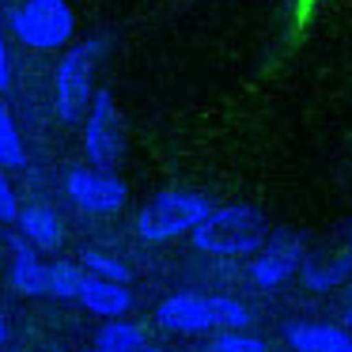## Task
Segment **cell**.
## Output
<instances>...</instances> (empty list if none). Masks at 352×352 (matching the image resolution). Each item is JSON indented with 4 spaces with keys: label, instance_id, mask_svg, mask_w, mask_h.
I'll list each match as a JSON object with an SVG mask.
<instances>
[{
    "label": "cell",
    "instance_id": "cell-13",
    "mask_svg": "<svg viewBox=\"0 0 352 352\" xmlns=\"http://www.w3.org/2000/svg\"><path fill=\"white\" fill-rule=\"evenodd\" d=\"M303 284L311 292H333V288H341L344 280H352V254L349 250H341L333 261H318V258H303Z\"/></svg>",
    "mask_w": 352,
    "mask_h": 352
},
{
    "label": "cell",
    "instance_id": "cell-3",
    "mask_svg": "<svg viewBox=\"0 0 352 352\" xmlns=\"http://www.w3.org/2000/svg\"><path fill=\"white\" fill-rule=\"evenodd\" d=\"M212 212V201L197 190H160L137 212V235L144 243H170L182 239Z\"/></svg>",
    "mask_w": 352,
    "mask_h": 352
},
{
    "label": "cell",
    "instance_id": "cell-12",
    "mask_svg": "<svg viewBox=\"0 0 352 352\" xmlns=\"http://www.w3.org/2000/svg\"><path fill=\"white\" fill-rule=\"evenodd\" d=\"M12 288L31 299L46 296V265L19 235H12Z\"/></svg>",
    "mask_w": 352,
    "mask_h": 352
},
{
    "label": "cell",
    "instance_id": "cell-22",
    "mask_svg": "<svg viewBox=\"0 0 352 352\" xmlns=\"http://www.w3.org/2000/svg\"><path fill=\"white\" fill-rule=\"evenodd\" d=\"M344 329H352V307H349V314H344Z\"/></svg>",
    "mask_w": 352,
    "mask_h": 352
},
{
    "label": "cell",
    "instance_id": "cell-19",
    "mask_svg": "<svg viewBox=\"0 0 352 352\" xmlns=\"http://www.w3.org/2000/svg\"><path fill=\"white\" fill-rule=\"evenodd\" d=\"M19 220V193L12 186L8 170H0V223H16Z\"/></svg>",
    "mask_w": 352,
    "mask_h": 352
},
{
    "label": "cell",
    "instance_id": "cell-20",
    "mask_svg": "<svg viewBox=\"0 0 352 352\" xmlns=\"http://www.w3.org/2000/svg\"><path fill=\"white\" fill-rule=\"evenodd\" d=\"M12 87V57H8V42H4V31H0V91Z\"/></svg>",
    "mask_w": 352,
    "mask_h": 352
},
{
    "label": "cell",
    "instance_id": "cell-11",
    "mask_svg": "<svg viewBox=\"0 0 352 352\" xmlns=\"http://www.w3.org/2000/svg\"><path fill=\"white\" fill-rule=\"evenodd\" d=\"M19 239L31 246L34 254H54L61 250L65 243V228H61V216L54 212L50 205H31V208H19Z\"/></svg>",
    "mask_w": 352,
    "mask_h": 352
},
{
    "label": "cell",
    "instance_id": "cell-1",
    "mask_svg": "<svg viewBox=\"0 0 352 352\" xmlns=\"http://www.w3.org/2000/svg\"><path fill=\"white\" fill-rule=\"evenodd\" d=\"M190 239L205 258H250L265 246L269 220L254 205H220L190 231Z\"/></svg>",
    "mask_w": 352,
    "mask_h": 352
},
{
    "label": "cell",
    "instance_id": "cell-9",
    "mask_svg": "<svg viewBox=\"0 0 352 352\" xmlns=\"http://www.w3.org/2000/svg\"><path fill=\"white\" fill-rule=\"evenodd\" d=\"M76 303L84 307L87 314H99L102 322H118L122 314L133 311V292L125 284H110V280H99V276H87L84 273V284L76 292Z\"/></svg>",
    "mask_w": 352,
    "mask_h": 352
},
{
    "label": "cell",
    "instance_id": "cell-8",
    "mask_svg": "<svg viewBox=\"0 0 352 352\" xmlns=\"http://www.w3.org/2000/svg\"><path fill=\"white\" fill-rule=\"evenodd\" d=\"M155 322L167 333H212L216 329V311H212V296H197V292H178V296L163 299L155 307Z\"/></svg>",
    "mask_w": 352,
    "mask_h": 352
},
{
    "label": "cell",
    "instance_id": "cell-10",
    "mask_svg": "<svg viewBox=\"0 0 352 352\" xmlns=\"http://www.w3.org/2000/svg\"><path fill=\"white\" fill-rule=\"evenodd\" d=\"M284 341L296 352H352V329L329 322H292L284 326Z\"/></svg>",
    "mask_w": 352,
    "mask_h": 352
},
{
    "label": "cell",
    "instance_id": "cell-16",
    "mask_svg": "<svg viewBox=\"0 0 352 352\" xmlns=\"http://www.w3.org/2000/svg\"><path fill=\"white\" fill-rule=\"evenodd\" d=\"M76 265L84 269L87 276H99V280H110V284H125V280H129V265L118 261L114 254H107V250H95V246L80 250Z\"/></svg>",
    "mask_w": 352,
    "mask_h": 352
},
{
    "label": "cell",
    "instance_id": "cell-24",
    "mask_svg": "<svg viewBox=\"0 0 352 352\" xmlns=\"http://www.w3.org/2000/svg\"><path fill=\"white\" fill-rule=\"evenodd\" d=\"M144 352H167V349H155V344H148V349Z\"/></svg>",
    "mask_w": 352,
    "mask_h": 352
},
{
    "label": "cell",
    "instance_id": "cell-23",
    "mask_svg": "<svg viewBox=\"0 0 352 352\" xmlns=\"http://www.w3.org/2000/svg\"><path fill=\"white\" fill-rule=\"evenodd\" d=\"M344 250H349V254H352V223H349V246H344Z\"/></svg>",
    "mask_w": 352,
    "mask_h": 352
},
{
    "label": "cell",
    "instance_id": "cell-18",
    "mask_svg": "<svg viewBox=\"0 0 352 352\" xmlns=\"http://www.w3.org/2000/svg\"><path fill=\"white\" fill-rule=\"evenodd\" d=\"M269 344L254 333H216L208 341V352H265Z\"/></svg>",
    "mask_w": 352,
    "mask_h": 352
},
{
    "label": "cell",
    "instance_id": "cell-15",
    "mask_svg": "<svg viewBox=\"0 0 352 352\" xmlns=\"http://www.w3.org/2000/svg\"><path fill=\"white\" fill-rule=\"evenodd\" d=\"M27 163V144L19 133L16 118H12L8 102L0 99V170H19Z\"/></svg>",
    "mask_w": 352,
    "mask_h": 352
},
{
    "label": "cell",
    "instance_id": "cell-5",
    "mask_svg": "<svg viewBox=\"0 0 352 352\" xmlns=\"http://www.w3.org/2000/svg\"><path fill=\"white\" fill-rule=\"evenodd\" d=\"M122 155H125V122L118 114L114 95L102 87V91H95L84 118V160L91 163V170L114 175Z\"/></svg>",
    "mask_w": 352,
    "mask_h": 352
},
{
    "label": "cell",
    "instance_id": "cell-4",
    "mask_svg": "<svg viewBox=\"0 0 352 352\" xmlns=\"http://www.w3.org/2000/svg\"><path fill=\"white\" fill-rule=\"evenodd\" d=\"M12 34L27 50L54 54L76 38V12L69 0H23L12 8Z\"/></svg>",
    "mask_w": 352,
    "mask_h": 352
},
{
    "label": "cell",
    "instance_id": "cell-2",
    "mask_svg": "<svg viewBox=\"0 0 352 352\" xmlns=\"http://www.w3.org/2000/svg\"><path fill=\"white\" fill-rule=\"evenodd\" d=\"M110 38L107 34H91V38L76 42L69 54L61 57L54 76V110L65 125H76L87 118V107L95 99V69L107 57Z\"/></svg>",
    "mask_w": 352,
    "mask_h": 352
},
{
    "label": "cell",
    "instance_id": "cell-21",
    "mask_svg": "<svg viewBox=\"0 0 352 352\" xmlns=\"http://www.w3.org/2000/svg\"><path fill=\"white\" fill-rule=\"evenodd\" d=\"M4 337H8V329H4V322H0V349H4Z\"/></svg>",
    "mask_w": 352,
    "mask_h": 352
},
{
    "label": "cell",
    "instance_id": "cell-17",
    "mask_svg": "<svg viewBox=\"0 0 352 352\" xmlns=\"http://www.w3.org/2000/svg\"><path fill=\"white\" fill-rule=\"evenodd\" d=\"M80 284H84V269L76 261H54V265H46V296L76 299Z\"/></svg>",
    "mask_w": 352,
    "mask_h": 352
},
{
    "label": "cell",
    "instance_id": "cell-25",
    "mask_svg": "<svg viewBox=\"0 0 352 352\" xmlns=\"http://www.w3.org/2000/svg\"><path fill=\"white\" fill-rule=\"evenodd\" d=\"M84 352H99V349H84Z\"/></svg>",
    "mask_w": 352,
    "mask_h": 352
},
{
    "label": "cell",
    "instance_id": "cell-7",
    "mask_svg": "<svg viewBox=\"0 0 352 352\" xmlns=\"http://www.w3.org/2000/svg\"><path fill=\"white\" fill-rule=\"evenodd\" d=\"M65 190H69L72 205L84 208V212H91V216H114L118 208H125V197H129V190H125V182L118 175L91 170V167L72 170L69 182H65Z\"/></svg>",
    "mask_w": 352,
    "mask_h": 352
},
{
    "label": "cell",
    "instance_id": "cell-6",
    "mask_svg": "<svg viewBox=\"0 0 352 352\" xmlns=\"http://www.w3.org/2000/svg\"><path fill=\"white\" fill-rule=\"evenodd\" d=\"M299 265H303V239L284 228L269 231L265 246L250 261V280H254V288L273 292V288H284L299 273Z\"/></svg>",
    "mask_w": 352,
    "mask_h": 352
},
{
    "label": "cell",
    "instance_id": "cell-14",
    "mask_svg": "<svg viewBox=\"0 0 352 352\" xmlns=\"http://www.w3.org/2000/svg\"><path fill=\"white\" fill-rule=\"evenodd\" d=\"M95 349L99 352H144L148 349V333L144 326H137V322H102L99 333H95Z\"/></svg>",
    "mask_w": 352,
    "mask_h": 352
}]
</instances>
